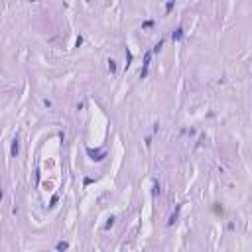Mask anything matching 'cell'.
<instances>
[{"mask_svg": "<svg viewBox=\"0 0 252 252\" xmlns=\"http://www.w3.org/2000/svg\"><path fill=\"white\" fill-rule=\"evenodd\" d=\"M87 156L95 161H103L107 158V152L104 150H93V148H87Z\"/></svg>", "mask_w": 252, "mask_h": 252, "instance_id": "cell-1", "label": "cell"}, {"mask_svg": "<svg viewBox=\"0 0 252 252\" xmlns=\"http://www.w3.org/2000/svg\"><path fill=\"white\" fill-rule=\"evenodd\" d=\"M152 53H154V51H146V55H144V65H142V69H140V79H146V77H148V69H150V59H152Z\"/></svg>", "mask_w": 252, "mask_h": 252, "instance_id": "cell-2", "label": "cell"}, {"mask_svg": "<svg viewBox=\"0 0 252 252\" xmlns=\"http://www.w3.org/2000/svg\"><path fill=\"white\" fill-rule=\"evenodd\" d=\"M18 152H20V140H18V136L12 140V148H10V154H12V158L18 156Z\"/></svg>", "mask_w": 252, "mask_h": 252, "instance_id": "cell-3", "label": "cell"}, {"mask_svg": "<svg viewBox=\"0 0 252 252\" xmlns=\"http://www.w3.org/2000/svg\"><path fill=\"white\" fill-rule=\"evenodd\" d=\"M183 33H185V32H183V28H181V26H179V28L175 30L174 33H171V40H174V41H179V40H181V37H183Z\"/></svg>", "mask_w": 252, "mask_h": 252, "instance_id": "cell-4", "label": "cell"}, {"mask_svg": "<svg viewBox=\"0 0 252 252\" xmlns=\"http://www.w3.org/2000/svg\"><path fill=\"white\" fill-rule=\"evenodd\" d=\"M179 209H181V205H177V207H175V213H174V215L170 217V221H167V225H170V227H171V225H174V223H177V217H179Z\"/></svg>", "mask_w": 252, "mask_h": 252, "instance_id": "cell-5", "label": "cell"}, {"mask_svg": "<svg viewBox=\"0 0 252 252\" xmlns=\"http://www.w3.org/2000/svg\"><path fill=\"white\" fill-rule=\"evenodd\" d=\"M124 53H126V69H128L130 63H132V51H130V47H126V49H124Z\"/></svg>", "mask_w": 252, "mask_h": 252, "instance_id": "cell-6", "label": "cell"}, {"mask_svg": "<svg viewBox=\"0 0 252 252\" xmlns=\"http://www.w3.org/2000/svg\"><path fill=\"white\" fill-rule=\"evenodd\" d=\"M69 248V242H65V240H61V242L55 244V250H67Z\"/></svg>", "mask_w": 252, "mask_h": 252, "instance_id": "cell-7", "label": "cell"}, {"mask_svg": "<svg viewBox=\"0 0 252 252\" xmlns=\"http://www.w3.org/2000/svg\"><path fill=\"white\" fill-rule=\"evenodd\" d=\"M174 6H175V0H167V4H165V14H170L171 10H174Z\"/></svg>", "mask_w": 252, "mask_h": 252, "instance_id": "cell-8", "label": "cell"}, {"mask_svg": "<svg viewBox=\"0 0 252 252\" xmlns=\"http://www.w3.org/2000/svg\"><path fill=\"white\" fill-rule=\"evenodd\" d=\"M108 71H110V73H116V61L114 59H108Z\"/></svg>", "mask_w": 252, "mask_h": 252, "instance_id": "cell-9", "label": "cell"}, {"mask_svg": "<svg viewBox=\"0 0 252 252\" xmlns=\"http://www.w3.org/2000/svg\"><path fill=\"white\" fill-rule=\"evenodd\" d=\"M161 47H164V40H160V41H158V43H156V46H154V53H158V51H161Z\"/></svg>", "mask_w": 252, "mask_h": 252, "instance_id": "cell-10", "label": "cell"}, {"mask_svg": "<svg viewBox=\"0 0 252 252\" xmlns=\"http://www.w3.org/2000/svg\"><path fill=\"white\" fill-rule=\"evenodd\" d=\"M114 221H116V219H114V217H110V219H108V221H107V223H104V228H110V227H112V225H114Z\"/></svg>", "mask_w": 252, "mask_h": 252, "instance_id": "cell-11", "label": "cell"}, {"mask_svg": "<svg viewBox=\"0 0 252 252\" xmlns=\"http://www.w3.org/2000/svg\"><path fill=\"white\" fill-rule=\"evenodd\" d=\"M152 195H160V183H154V191H152Z\"/></svg>", "mask_w": 252, "mask_h": 252, "instance_id": "cell-12", "label": "cell"}, {"mask_svg": "<svg viewBox=\"0 0 252 252\" xmlns=\"http://www.w3.org/2000/svg\"><path fill=\"white\" fill-rule=\"evenodd\" d=\"M152 26H154V20H146L144 24H142V28L146 30V28H152Z\"/></svg>", "mask_w": 252, "mask_h": 252, "instance_id": "cell-13", "label": "cell"}, {"mask_svg": "<svg viewBox=\"0 0 252 252\" xmlns=\"http://www.w3.org/2000/svg\"><path fill=\"white\" fill-rule=\"evenodd\" d=\"M57 199H59V197H57V195H53V197H51V207H53V205H55V203H57Z\"/></svg>", "mask_w": 252, "mask_h": 252, "instance_id": "cell-14", "label": "cell"}, {"mask_svg": "<svg viewBox=\"0 0 252 252\" xmlns=\"http://www.w3.org/2000/svg\"><path fill=\"white\" fill-rule=\"evenodd\" d=\"M28 2H36V0H28Z\"/></svg>", "mask_w": 252, "mask_h": 252, "instance_id": "cell-15", "label": "cell"}]
</instances>
